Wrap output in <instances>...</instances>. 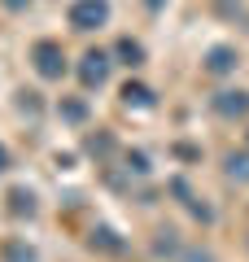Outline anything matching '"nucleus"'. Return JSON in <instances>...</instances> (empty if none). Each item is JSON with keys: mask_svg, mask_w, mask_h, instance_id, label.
<instances>
[{"mask_svg": "<svg viewBox=\"0 0 249 262\" xmlns=\"http://www.w3.org/2000/svg\"><path fill=\"white\" fill-rule=\"evenodd\" d=\"M232 66H236V48L219 44V48H210V53H205V70H210V75H227Z\"/></svg>", "mask_w": 249, "mask_h": 262, "instance_id": "obj_4", "label": "nucleus"}, {"mask_svg": "<svg viewBox=\"0 0 249 262\" xmlns=\"http://www.w3.org/2000/svg\"><path fill=\"white\" fill-rule=\"evenodd\" d=\"M118 57L127 66H140V61H144V48H140L136 39H118Z\"/></svg>", "mask_w": 249, "mask_h": 262, "instance_id": "obj_11", "label": "nucleus"}, {"mask_svg": "<svg viewBox=\"0 0 249 262\" xmlns=\"http://www.w3.org/2000/svg\"><path fill=\"white\" fill-rule=\"evenodd\" d=\"M110 18V0H74L70 5V27L74 31H96Z\"/></svg>", "mask_w": 249, "mask_h": 262, "instance_id": "obj_2", "label": "nucleus"}, {"mask_svg": "<svg viewBox=\"0 0 249 262\" xmlns=\"http://www.w3.org/2000/svg\"><path fill=\"white\" fill-rule=\"evenodd\" d=\"M149 5H153V9H157V5H162V0H149Z\"/></svg>", "mask_w": 249, "mask_h": 262, "instance_id": "obj_16", "label": "nucleus"}, {"mask_svg": "<svg viewBox=\"0 0 249 262\" xmlns=\"http://www.w3.org/2000/svg\"><path fill=\"white\" fill-rule=\"evenodd\" d=\"M110 149H114V136H110V131H101V136H92V140H88V153H101V158H105Z\"/></svg>", "mask_w": 249, "mask_h": 262, "instance_id": "obj_13", "label": "nucleus"}, {"mask_svg": "<svg viewBox=\"0 0 249 262\" xmlns=\"http://www.w3.org/2000/svg\"><path fill=\"white\" fill-rule=\"evenodd\" d=\"M127 170H136V175H149V158H144V153H127Z\"/></svg>", "mask_w": 249, "mask_h": 262, "instance_id": "obj_14", "label": "nucleus"}, {"mask_svg": "<svg viewBox=\"0 0 249 262\" xmlns=\"http://www.w3.org/2000/svg\"><path fill=\"white\" fill-rule=\"evenodd\" d=\"M79 79H83L88 88H101L105 79H110V57H105V53H96V48H92V53L83 57V66H79Z\"/></svg>", "mask_w": 249, "mask_h": 262, "instance_id": "obj_3", "label": "nucleus"}, {"mask_svg": "<svg viewBox=\"0 0 249 262\" xmlns=\"http://www.w3.org/2000/svg\"><path fill=\"white\" fill-rule=\"evenodd\" d=\"M5 166H9V153H5V149H0V170H5Z\"/></svg>", "mask_w": 249, "mask_h": 262, "instance_id": "obj_15", "label": "nucleus"}, {"mask_svg": "<svg viewBox=\"0 0 249 262\" xmlns=\"http://www.w3.org/2000/svg\"><path fill=\"white\" fill-rule=\"evenodd\" d=\"M61 118L83 122V118H88V105H83V101H61Z\"/></svg>", "mask_w": 249, "mask_h": 262, "instance_id": "obj_12", "label": "nucleus"}, {"mask_svg": "<svg viewBox=\"0 0 249 262\" xmlns=\"http://www.w3.org/2000/svg\"><path fill=\"white\" fill-rule=\"evenodd\" d=\"M227 175L240 179V184H249V153H232L227 158Z\"/></svg>", "mask_w": 249, "mask_h": 262, "instance_id": "obj_10", "label": "nucleus"}, {"mask_svg": "<svg viewBox=\"0 0 249 262\" xmlns=\"http://www.w3.org/2000/svg\"><path fill=\"white\" fill-rule=\"evenodd\" d=\"M9 210L13 214H35V192L31 188H9Z\"/></svg>", "mask_w": 249, "mask_h": 262, "instance_id": "obj_8", "label": "nucleus"}, {"mask_svg": "<svg viewBox=\"0 0 249 262\" xmlns=\"http://www.w3.org/2000/svg\"><path fill=\"white\" fill-rule=\"evenodd\" d=\"M122 101H127V105H140V110H149V105H153V92H149L144 83H127V88H122Z\"/></svg>", "mask_w": 249, "mask_h": 262, "instance_id": "obj_9", "label": "nucleus"}, {"mask_svg": "<svg viewBox=\"0 0 249 262\" xmlns=\"http://www.w3.org/2000/svg\"><path fill=\"white\" fill-rule=\"evenodd\" d=\"M0 258H5V262H39V258H35V249H31L27 241H5Z\"/></svg>", "mask_w": 249, "mask_h": 262, "instance_id": "obj_7", "label": "nucleus"}, {"mask_svg": "<svg viewBox=\"0 0 249 262\" xmlns=\"http://www.w3.org/2000/svg\"><path fill=\"white\" fill-rule=\"evenodd\" d=\"M214 105H219V114H227V118L232 114L240 118V114H249V92H219Z\"/></svg>", "mask_w": 249, "mask_h": 262, "instance_id": "obj_5", "label": "nucleus"}, {"mask_svg": "<svg viewBox=\"0 0 249 262\" xmlns=\"http://www.w3.org/2000/svg\"><path fill=\"white\" fill-rule=\"evenodd\" d=\"M92 249H101V253H122L127 245L118 241V232H114V227H96V232H92Z\"/></svg>", "mask_w": 249, "mask_h": 262, "instance_id": "obj_6", "label": "nucleus"}, {"mask_svg": "<svg viewBox=\"0 0 249 262\" xmlns=\"http://www.w3.org/2000/svg\"><path fill=\"white\" fill-rule=\"evenodd\" d=\"M31 61H35L39 79H61L66 75V53L57 39H39L35 48H31Z\"/></svg>", "mask_w": 249, "mask_h": 262, "instance_id": "obj_1", "label": "nucleus"}]
</instances>
